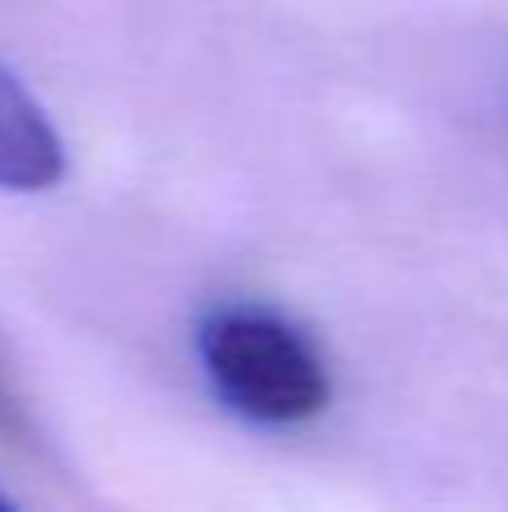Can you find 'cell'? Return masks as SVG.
<instances>
[{
    "instance_id": "3957f363",
    "label": "cell",
    "mask_w": 508,
    "mask_h": 512,
    "mask_svg": "<svg viewBox=\"0 0 508 512\" xmlns=\"http://www.w3.org/2000/svg\"><path fill=\"white\" fill-rule=\"evenodd\" d=\"M0 427H5V432H14V427H18V414H14V405H9L5 387H0Z\"/></svg>"
},
{
    "instance_id": "6da1fadb",
    "label": "cell",
    "mask_w": 508,
    "mask_h": 512,
    "mask_svg": "<svg viewBox=\"0 0 508 512\" xmlns=\"http://www.w3.org/2000/svg\"><path fill=\"white\" fill-rule=\"evenodd\" d=\"M198 364L230 414L257 427H297L329 409L333 382L315 342L284 315L225 306L198 328Z\"/></svg>"
},
{
    "instance_id": "277c9868",
    "label": "cell",
    "mask_w": 508,
    "mask_h": 512,
    "mask_svg": "<svg viewBox=\"0 0 508 512\" xmlns=\"http://www.w3.org/2000/svg\"><path fill=\"white\" fill-rule=\"evenodd\" d=\"M0 508H9V499H5V495H0Z\"/></svg>"
},
{
    "instance_id": "7a4b0ae2",
    "label": "cell",
    "mask_w": 508,
    "mask_h": 512,
    "mask_svg": "<svg viewBox=\"0 0 508 512\" xmlns=\"http://www.w3.org/2000/svg\"><path fill=\"white\" fill-rule=\"evenodd\" d=\"M63 176V140L27 86L0 63V189L36 194Z\"/></svg>"
}]
</instances>
